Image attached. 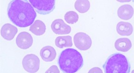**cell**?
<instances>
[{
	"label": "cell",
	"instance_id": "15",
	"mask_svg": "<svg viewBox=\"0 0 134 73\" xmlns=\"http://www.w3.org/2000/svg\"><path fill=\"white\" fill-rule=\"evenodd\" d=\"M55 44L60 49L72 47L73 46L72 37L70 36L58 37L55 39Z\"/></svg>",
	"mask_w": 134,
	"mask_h": 73
},
{
	"label": "cell",
	"instance_id": "12",
	"mask_svg": "<svg viewBox=\"0 0 134 73\" xmlns=\"http://www.w3.org/2000/svg\"><path fill=\"white\" fill-rule=\"evenodd\" d=\"M132 47V43L128 38H120L116 40L115 43V47L119 52H126Z\"/></svg>",
	"mask_w": 134,
	"mask_h": 73
},
{
	"label": "cell",
	"instance_id": "13",
	"mask_svg": "<svg viewBox=\"0 0 134 73\" xmlns=\"http://www.w3.org/2000/svg\"><path fill=\"white\" fill-rule=\"evenodd\" d=\"M133 28L130 23L119 22L116 26V31L121 36H130L133 32Z\"/></svg>",
	"mask_w": 134,
	"mask_h": 73
},
{
	"label": "cell",
	"instance_id": "6",
	"mask_svg": "<svg viewBox=\"0 0 134 73\" xmlns=\"http://www.w3.org/2000/svg\"><path fill=\"white\" fill-rule=\"evenodd\" d=\"M76 47L81 50H86L91 47L92 41L89 36L84 32H78L74 38Z\"/></svg>",
	"mask_w": 134,
	"mask_h": 73
},
{
	"label": "cell",
	"instance_id": "5",
	"mask_svg": "<svg viewBox=\"0 0 134 73\" xmlns=\"http://www.w3.org/2000/svg\"><path fill=\"white\" fill-rule=\"evenodd\" d=\"M22 65L24 69L29 73H36L39 70L40 60L34 54H28L24 57Z\"/></svg>",
	"mask_w": 134,
	"mask_h": 73
},
{
	"label": "cell",
	"instance_id": "10",
	"mask_svg": "<svg viewBox=\"0 0 134 73\" xmlns=\"http://www.w3.org/2000/svg\"><path fill=\"white\" fill-rule=\"evenodd\" d=\"M40 55L42 59L47 62L51 61L55 59L57 56L55 49L51 46H45L40 50Z\"/></svg>",
	"mask_w": 134,
	"mask_h": 73
},
{
	"label": "cell",
	"instance_id": "1",
	"mask_svg": "<svg viewBox=\"0 0 134 73\" xmlns=\"http://www.w3.org/2000/svg\"><path fill=\"white\" fill-rule=\"evenodd\" d=\"M8 16L15 25L26 27L34 23L37 14L27 0H13L8 5Z\"/></svg>",
	"mask_w": 134,
	"mask_h": 73
},
{
	"label": "cell",
	"instance_id": "2",
	"mask_svg": "<svg viewBox=\"0 0 134 73\" xmlns=\"http://www.w3.org/2000/svg\"><path fill=\"white\" fill-rule=\"evenodd\" d=\"M58 64L60 70L64 73H75L83 66V57L77 50L69 48L61 52Z\"/></svg>",
	"mask_w": 134,
	"mask_h": 73
},
{
	"label": "cell",
	"instance_id": "7",
	"mask_svg": "<svg viewBox=\"0 0 134 73\" xmlns=\"http://www.w3.org/2000/svg\"><path fill=\"white\" fill-rule=\"evenodd\" d=\"M16 44L19 47L22 49H27L33 43V38L27 32H20L16 38Z\"/></svg>",
	"mask_w": 134,
	"mask_h": 73
},
{
	"label": "cell",
	"instance_id": "9",
	"mask_svg": "<svg viewBox=\"0 0 134 73\" xmlns=\"http://www.w3.org/2000/svg\"><path fill=\"white\" fill-rule=\"evenodd\" d=\"M18 32V29L15 26L10 24H6L2 26L1 31V35L5 40H12Z\"/></svg>",
	"mask_w": 134,
	"mask_h": 73
},
{
	"label": "cell",
	"instance_id": "19",
	"mask_svg": "<svg viewBox=\"0 0 134 73\" xmlns=\"http://www.w3.org/2000/svg\"><path fill=\"white\" fill-rule=\"evenodd\" d=\"M88 73H103L102 70L99 68H94L89 71Z\"/></svg>",
	"mask_w": 134,
	"mask_h": 73
},
{
	"label": "cell",
	"instance_id": "14",
	"mask_svg": "<svg viewBox=\"0 0 134 73\" xmlns=\"http://www.w3.org/2000/svg\"><path fill=\"white\" fill-rule=\"evenodd\" d=\"M29 30L36 35H42L46 32V25L41 20H37L31 26Z\"/></svg>",
	"mask_w": 134,
	"mask_h": 73
},
{
	"label": "cell",
	"instance_id": "11",
	"mask_svg": "<svg viewBox=\"0 0 134 73\" xmlns=\"http://www.w3.org/2000/svg\"><path fill=\"white\" fill-rule=\"evenodd\" d=\"M133 14L134 9L132 6L129 4L121 6L118 10V15L122 20H130L132 18Z\"/></svg>",
	"mask_w": 134,
	"mask_h": 73
},
{
	"label": "cell",
	"instance_id": "17",
	"mask_svg": "<svg viewBox=\"0 0 134 73\" xmlns=\"http://www.w3.org/2000/svg\"><path fill=\"white\" fill-rule=\"evenodd\" d=\"M65 21L68 23L74 24L76 23L79 20L78 14L74 11H69L66 13L64 16Z\"/></svg>",
	"mask_w": 134,
	"mask_h": 73
},
{
	"label": "cell",
	"instance_id": "16",
	"mask_svg": "<svg viewBox=\"0 0 134 73\" xmlns=\"http://www.w3.org/2000/svg\"><path fill=\"white\" fill-rule=\"evenodd\" d=\"M76 10L81 13H85L88 11L90 3L88 0H78L75 4Z\"/></svg>",
	"mask_w": 134,
	"mask_h": 73
},
{
	"label": "cell",
	"instance_id": "4",
	"mask_svg": "<svg viewBox=\"0 0 134 73\" xmlns=\"http://www.w3.org/2000/svg\"><path fill=\"white\" fill-rule=\"evenodd\" d=\"M30 2L36 11L41 14H48L55 8L54 0H29Z\"/></svg>",
	"mask_w": 134,
	"mask_h": 73
},
{
	"label": "cell",
	"instance_id": "8",
	"mask_svg": "<svg viewBox=\"0 0 134 73\" xmlns=\"http://www.w3.org/2000/svg\"><path fill=\"white\" fill-rule=\"evenodd\" d=\"M51 28L53 32L58 35L69 34L71 31V27L66 24L62 19H57L52 22Z\"/></svg>",
	"mask_w": 134,
	"mask_h": 73
},
{
	"label": "cell",
	"instance_id": "3",
	"mask_svg": "<svg viewBox=\"0 0 134 73\" xmlns=\"http://www.w3.org/2000/svg\"><path fill=\"white\" fill-rule=\"evenodd\" d=\"M103 67L105 73H129L131 69L130 63L127 57L119 53L110 55Z\"/></svg>",
	"mask_w": 134,
	"mask_h": 73
},
{
	"label": "cell",
	"instance_id": "18",
	"mask_svg": "<svg viewBox=\"0 0 134 73\" xmlns=\"http://www.w3.org/2000/svg\"><path fill=\"white\" fill-rule=\"evenodd\" d=\"M46 73H60V71L58 70V69L57 66L53 65L46 72Z\"/></svg>",
	"mask_w": 134,
	"mask_h": 73
}]
</instances>
